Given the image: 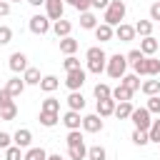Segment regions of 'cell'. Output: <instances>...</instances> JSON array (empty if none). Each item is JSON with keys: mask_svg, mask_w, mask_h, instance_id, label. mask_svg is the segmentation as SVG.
I'll return each mask as SVG.
<instances>
[{"mask_svg": "<svg viewBox=\"0 0 160 160\" xmlns=\"http://www.w3.org/2000/svg\"><path fill=\"white\" fill-rule=\"evenodd\" d=\"M105 72H108L112 80H120V78L128 72V60H125V55H120V52L110 55L108 62H105Z\"/></svg>", "mask_w": 160, "mask_h": 160, "instance_id": "2", "label": "cell"}, {"mask_svg": "<svg viewBox=\"0 0 160 160\" xmlns=\"http://www.w3.org/2000/svg\"><path fill=\"white\" fill-rule=\"evenodd\" d=\"M85 78H88V70H82V68L68 70V75H65V88H68V90H80V88L85 85Z\"/></svg>", "mask_w": 160, "mask_h": 160, "instance_id": "5", "label": "cell"}, {"mask_svg": "<svg viewBox=\"0 0 160 160\" xmlns=\"http://www.w3.org/2000/svg\"><path fill=\"white\" fill-rule=\"evenodd\" d=\"M30 142H32V132H30L28 128H20V130H15V132H12V145H18V148L28 150V148H30Z\"/></svg>", "mask_w": 160, "mask_h": 160, "instance_id": "9", "label": "cell"}, {"mask_svg": "<svg viewBox=\"0 0 160 160\" xmlns=\"http://www.w3.org/2000/svg\"><path fill=\"white\" fill-rule=\"evenodd\" d=\"M10 145H12V135L0 130V150H5V148H10Z\"/></svg>", "mask_w": 160, "mask_h": 160, "instance_id": "46", "label": "cell"}, {"mask_svg": "<svg viewBox=\"0 0 160 160\" xmlns=\"http://www.w3.org/2000/svg\"><path fill=\"white\" fill-rule=\"evenodd\" d=\"M95 25H98V18H95L90 10L80 12V28H82V30H95Z\"/></svg>", "mask_w": 160, "mask_h": 160, "instance_id": "27", "label": "cell"}, {"mask_svg": "<svg viewBox=\"0 0 160 160\" xmlns=\"http://www.w3.org/2000/svg\"><path fill=\"white\" fill-rule=\"evenodd\" d=\"M8 2H20V0H8Z\"/></svg>", "mask_w": 160, "mask_h": 160, "instance_id": "53", "label": "cell"}, {"mask_svg": "<svg viewBox=\"0 0 160 160\" xmlns=\"http://www.w3.org/2000/svg\"><path fill=\"white\" fill-rule=\"evenodd\" d=\"M95 112H98L100 118H110V115L115 112V100H112V98H102V100H98Z\"/></svg>", "mask_w": 160, "mask_h": 160, "instance_id": "14", "label": "cell"}, {"mask_svg": "<svg viewBox=\"0 0 160 160\" xmlns=\"http://www.w3.org/2000/svg\"><path fill=\"white\" fill-rule=\"evenodd\" d=\"M48 160H62L60 155H48Z\"/></svg>", "mask_w": 160, "mask_h": 160, "instance_id": "52", "label": "cell"}, {"mask_svg": "<svg viewBox=\"0 0 160 160\" xmlns=\"http://www.w3.org/2000/svg\"><path fill=\"white\" fill-rule=\"evenodd\" d=\"M115 38L120 42H132L135 40V28L128 25V22H120V25H115Z\"/></svg>", "mask_w": 160, "mask_h": 160, "instance_id": "10", "label": "cell"}, {"mask_svg": "<svg viewBox=\"0 0 160 160\" xmlns=\"http://www.w3.org/2000/svg\"><path fill=\"white\" fill-rule=\"evenodd\" d=\"M110 5V0H90V8L92 10H105Z\"/></svg>", "mask_w": 160, "mask_h": 160, "instance_id": "49", "label": "cell"}, {"mask_svg": "<svg viewBox=\"0 0 160 160\" xmlns=\"http://www.w3.org/2000/svg\"><path fill=\"white\" fill-rule=\"evenodd\" d=\"M102 125H105L102 118H100L98 112H92V115H82V125H80V128H82L85 132H100Z\"/></svg>", "mask_w": 160, "mask_h": 160, "instance_id": "6", "label": "cell"}, {"mask_svg": "<svg viewBox=\"0 0 160 160\" xmlns=\"http://www.w3.org/2000/svg\"><path fill=\"white\" fill-rule=\"evenodd\" d=\"M132 28H135V35H140V38L152 35V20H138Z\"/></svg>", "mask_w": 160, "mask_h": 160, "instance_id": "28", "label": "cell"}, {"mask_svg": "<svg viewBox=\"0 0 160 160\" xmlns=\"http://www.w3.org/2000/svg\"><path fill=\"white\" fill-rule=\"evenodd\" d=\"M125 12H128V5L122 0H110V5L102 10V22H108L110 28L120 25L125 20Z\"/></svg>", "mask_w": 160, "mask_h": 160, "instance_id": "1", "label": "cell"}, {"mask_svg": "<svg viewBox=\"0 0 160 160\" xmlns=\"http://www.w3.org/2000/svg\"><path fill=\"white\" fill-rule=\"evenodd\" d=\"M130 112H132V102H130V100H125V102H115V112H112V115H115L118 120H128Z\"/></svg>", "mask_w": 160, "mask_h": 160, "instance_id": "22", "label": "cell"}, {"mask_svg": "<svg viewBox=\"0 0 160 160\" xmlns=\"http://www.w3.org/2000/svg\"><path fill=\"white\" fill-rule=\"evenodd\" d=\"M65 102H68V110H78V112H80V110L85 108V98H82L80 90H70V95H68Z\"/></svg>", "mask_w": 160, "mask_h": 160, "instance_id": "15", "label": "cell"}, {"mask_svg": "<svg viewBox=\"0 0 160 160\" xmlns=\"http://www.w3.org/2000/svg\"><path fill=\"white\" fill-rule=\"evenodd\" d=\"M140 90L145 95H160V80H142L140 82Z\"/></svg>", "mask_w": 160, "mask_h": 160, "instance_id": "30", "label": "cell"}, {"mask_svg": "<svg viewBox=\"0 0 160 160\" xmlns=\"http://www.w3.org/2000/svg\"><path fill=\"white\" fill-rule=\"evenodd\" d=\"M22 160H48V152H45V148H28L25 152H22Z\"/></svg>", "mask_w": 160, "mask_h": 160, "instance_id": "26", "label": "cell"}, {"mask_svg": "<svg viewBox=\"0 0 160 160\" xmlns=\"http://www.w3.org/2000/svg\"><path fill=\"white\" fill-rule=\"evenodd\" d=\"M85 160H108V150H105L102 145H90Z\"/></svg>", "mask_w": 160, "mask_h": 160, "instance_id": "29", "label": "cell"}, {"mask_svg": "<svg viewBox=\"0 0 160 160\" xmlns=\"http://www.w3.org/2000/svg\"><path fill=\"white\" fill-rule=\"evenodd\" d=\"M12 40V28H8V25H0V45H8Z\"/></svg>", "mask_w": 160, "mask_h": 160, "instance_id": "44", "label": "cell"}, {"mask_svg": "<svg viewBox=\"0 0 160 160\" xmlns=\"http://www.w3.org/2000/svg\"><path fill=\"white\" fill-rule=\"evenodd\" d=\"M28 5H32V8H40V5H45V0H25Z\"/></svg>", "mask_w": 160, "mask_h": 160, "instance_id": "51", "label": "cell"}, {"mask_svg": "<svg viewBox=\"0 0 160 160\" xmlns=\"http://www.w3.org/2000/svg\"><path fill=\"white\" fill-rule=\"evenodd\" d=\"M8 65H10V70H12V72H25V68H28V55L18 50V52H12V55H10Z\"/></svg>", "mask_w": 160, "mask_h": 160, "instance_id": "11", "label": "cell"}, {"mask_svg": "<svg viewBox=\"0 0 160 160\" xmlns=\"http://www.w3.org/2000/svg\"><path fill=\"white\" fill-rule=\"evenodd\" d=\"M158 50H160V42H158L152 35H148V38L140 40V52H142V55H155Z\"/></svg>", "mask_w": 160, "mask_h": 160, "instance_id": "17", "label": "cell"}, {"mask_svg": "<svg viewBox=\"0 0 160 160\" xmlns=\"http://www.w3.org/2000/svg\"><path fill=\"white\" fill-rule=\"evenodd\" d=\"M65 12V2L62 0H45V15L50 20H60Z\"/></svg>", "mask_w": 160, "mask_h": 160, "instance_id": "7", "label": "cell"}, {"mask_svg": "<svg viewBox=\"0 0 160 160\" xmlns=\"http://www.w3.org/2000/svg\"><path fill=\"white\" fill-rule=\"evenodd\" d=\"M15 100H12V95L5 90V88H0V108H8V105H12Z\"/></svg>", "mask_w": 160, "mask_h": 160, "instance_id": "45", "label": "cell"}, {"mask_svg": "<svg viewBox=\"0 0 160 160\" xmlns=\"http://www.w3.org/2000/svg\"><path fill=\"white\" fill-rule=\"evenodd\" d=\"M148 138H150V142H158L160 145V118L152 120V125L148 128Z\"/></svg>", "mask_w": 160, "mask_h": 160, "instance_id": "35", "label": "cell"}, {"mask_svg": "<svg viewBox=\"0 0 160 160\" xmlns=\"http://www.w3.org/2000/svg\"><path fill=\"white\" fill-rule=\"evenodd\" d=\"M62 68H65V72H68V70H78V68H80V60H78L75 55H65Z\"/></svg>", "mask_w": 160, "mask_h": 160, "instance_id": "42", "label": "cell"}, {"mask_svg": "<svg viewBox=\"0 0 160 160\" xmlns=\"http://www.w3.org/2000/svg\"><path fill=\"white\" fill-rule=\"evenodd\" d=\"M8 15H10V2L0 0V18H8Z\"/></svg>", "mask_w": 160, "mask_h": 160, "instance_id": "50", "label": "cell"}, {"mask_svg": "<svg viewBox=\"0 0 160 160\" xmlns=\"http://www.w3.org/2000/svg\"><path fill=\"white\" fill-rule=\"evenodd\" d=\"M25 88H28V85H25V80H22V78H18V75H15V78H10V80H8V85H5V90H8L12 98L22 95V90H25Z\"/></svg>", "mask_w": 160, "mask_h": 160, "instance_id": "18", "label": "cell"}, {"mask_svg": "<svg viewBox=\"0 0 160 160\" xmlns=\"http://www.w3.org/2000/svg\"><path fill=\"white\" fill-rule=\"evenodd\" d=\"M18 118V105H8V108H0V120H15Z\"/></svg>", "mask_w": 160, "mask_h": 160, "instance_id": "37", "label": "cell"}, {"mask_svg": "<svg viewBox=\"0 0 160 160\" xmlns=\"http://www.w3.org/2000/svg\"><path fill=\"white\" fill-rule=\"evenodd\" d=\"M62 2L72 5L78 12H85V10H90V0H62Z\"/></svg>", "mask_w": 160, "mask_h": 160, "instance_id": "43", "label": "cell"}, {"mask_svg": "<svg viewBox=\"0 0 160 160\" xmlns=\"http://www.w3.org/2000/svg\"><path fill=\"white\" fill-rule=\"evenodd\" d=\"M58 38H68L70 32H72V22L70 20H65V18H60V20H52V28H50Z\"/></svg>", "mask_w": 160, "mask_h": 160, "instance_id": "13", "label": "cell"}, {"mask_svg": "<svg viewBox=\"0 0 160 160\" xmlns=\"http://www.w3.org/2000/svg\"><path fill=\"white\" fill-rule=\"evenodd\" d=\"M105 62L108 60H88V72H95V75L105 72Z\"/></svg>", "mask_w": 160, "mask_h": 160, "instance_id": "40", "label": "cell"}, {"mask_svg": "<svg viewBox=\"0 0 160 160\" xmlns=\"http://www.w3.org/2000/svg\"><path fill=\"white\" fill-rule=\"evenodd\" d=\"M128 120H132V125H135L138 130H148V128L152 125V120H150V110H148V108H132V112H130Z\"/></svg>", "mask_w": 160, "mask_h": 160, "instance_id": "4", "label": "cell"}, {"mask_svg": "<svg viewBox=\"0 0 160 160\" xmlns=\"http://www.w3.org/2000/svg\"><path fill=\"white\" fill-rule=\"evenodd\" d=\"M40 78H42V75H40V70H38V68H30V65H28V68H25V72H22L25 85H40Z\"/></svg>", "mask_w": 160, "mask_h": 160, "instance_id": "24", "label": "cell"}, {"mask_svg": "<svg viewBox=\"0 0 160 160\" xmlns=\"http://www.w3.org/2000/svg\"><path fill=\"white\" fill-rule=\"evenodd\" d=\"M110 98H112L115 102H125V100H130V98H132V90H128L125 85H118V88H112V90H110Z\"/></svg>", "mask_w": 160, "mask_h": 160, "instance_id": "21", "label": "cell"}, {"mask_svg": "<svg viewBox=\"0 0 160 160\" xmlns=\"http://www.w3.org/2000/svg\"><path fill=\"white\" fill-rule=\"evenodd\" d=\"M142 58H145V55H142L140 50H130V52L125 55V60H128L130 65H132V62H138V60H142Z\"/></svg>", "mask_w": 160, "mask_h": 160, "instance_id": "47", "label": "cell"}, {"mask_svg": "<svg viewBox=\"0 0 160 160\" xmlns=\"http://www.w3.org/2000/svg\"><path fill=\"white\" fill-rule=\"evenodd\" d=\"M130 140H132V142H135L138 148H145V145L150 142V138H148V130H138V128L132 130V135H130Z\"/></svg>", "mask_w": 160, "mask_h": 160, "instance_id": "33", "label": "cell"}, {"mask_svg": "<svg viewBox=\"0 0 160 160\" xmlns=\"http://www.w3.org/2000/svg\"><path fill=\"white\" fill-rule=\"evenodd\" d=\"M60 120H62V125H65L68 130H80V125H82V118H80L78 110H65Z\"/></svg>", "mask_w": 160, "mask_h": 160, "instance_id": "8", "label": "cell"}, {"mask_svg": "<svg viewBox=\"0 0 160 160\" xmlns=\"http://www.w3.org/2000/svg\"><path fill=\"white\" fill-rule=\"evenodd\" d=\"M145 72L148 75H160V60L158 58H152V55H145Z\"/></svg>", "mask_w": 160, "mask_h": 160, "instance_id": "31", "label": "cell"}, {"mask_svg": "<svg viewBox=\"0 0 160 160\" xmlns=\"http://www.w3.org/2000/svg\"><path fill=\"white\" fill-rule=\"evenodd\" d=\"M120 85H125L128 90L135 92V90H140V78H138L135 72H125V75L120 78Z\"/></svg>", "mask_w": 160, "mask_h": 160, "instance_id": "25", "label": "cell"}, {"mask_svg": "<svg viewBox=\"0 0 160 160\" xmlns=\"http://www.w3.org/2000/svg\"><path fill=\"white\" fill-rule=\"evenodd\" d=\"M38 120H40V125H42V128H55V125L60 122V112H48V110H40Z\"/></svg>", "mask_w": 160, "mask_h": 160, "instance_id": "20", "label": "cell"}, {"mask_svg": "<svg viewBox=\"0 0 160 160\" xmlns=\"http://www.w3.org/2000/svg\"><path fill=\"white\" fill-rule=\"evenodd\" d=\"M2 152H5V160H22V148H18V145L5 148Z\"/></svg>", "mask_w": 160, "mask_h": 160, "instance_id": "39", "label": "cell"}, {"mask_svg": "<svg viewBox=\"0 0 160 160\" xmlns=\"http://www.w3.org/2000/svg\"><path fill=\"white\" fill-rule=\"evenodd\" d=\"M68 158H70V160H85V158H88L85 142H80V145H68Z\"/></svg>", "mask_w": 160, "mask_h": 160, "instance_id": "23", "label": "cell"}, {"mask_svg": "<svg viewBox=\"0 0 160 160\" xmlns=\"http://www.w3.org/2000/svg\"><path fill=\"white\" fill-rule=\"evenodd\" d=\"M28 28H30L32 35H48L50 28H52V20H50L48 15H32L30 22H28Z\"/></svg>", "mask_w": 160, "mask_h": 160, "instance_id": "3", "label": "cell"}, {"mask_svg": "<svg viewBox=\"0 0 160 160\" xmlns=\"http://www.w3.org/2000/svg\"><path fill=\"white\" fill-rule=\"evenodd\" d=\"M145 108L150 110V115H160V95H148V105Z\"/></svg>", "mask_w": 160, "mask_h": 160, "instance_id": "38", "label": "cell"}, {"mask_svg": "<svg viewBox=\"0 0 160 160\" xmlns=\"http://www.w3.org/2000/svg\"><path fill=\"white\" fill-rule=\"evenodd\" d=\"M40 110H48V112H60V100H58V98H52V95H48V98L40 102Z\"/></svg>", "mask_w": 160, "mask_h": 160, "instance_id": "32", "label": "cell"}, {"mask_svg": "<svg viewBox=\"0 0 160 160\" xmlns=\"http://www.w3.org/2000/svg\"><path fill=\"white\" fill-rule=\"evenodd\" d=\"M110 90H112L110 85H105V82H98V85L92 88V95H95L98 100H102V98H110Z\"/></svg>", "mask_w": 160, "mask_h": 160, "instance_id": "36", "label": "cell"}, {"mask_svg": "<svg viewBox=\"0 0 160 160\" xmlns=\"http://www.w3.org/2000/svg\"><path fill=\"white\" fill-rule=\"evenodd\" d=\"M78 48H80V42H78L72 35L60 38V52H62V55H75V52H78Z\"/></svg>", "mask_w": 160, "mask_h": 160, "instance_id": "16", "label": "cell"}, {"mask_svg": "<svg viewBox=\"0 0 160 160\" xmlns=\"http://www.w3.org/2000/svg\"><path fill=\"white\" fill-rule=\"evenodd\" d=\"M85 60H108V55H105V50L100 45H92V48H88Z\"/></svg>", "mask_w": 160, "mask_h": 160, "instance_id": "34", "label": "cell"}, {"mask_svg": "<svg viewBox=\"0 0 160 160\" xmlns=\"http://www.w3.org/2000/svg\"><path fill=\"white\" fill-rule=\"evenodd\" d=\"M65 142H68V145H80V142H85V138H82V132H80V130H68Z\"/></svg>", "mask_w": 160, "mask_h": 160, "instance_id": "41", "label": "cell"}, {"mask_svg": "<svg viewBox=\"0 0 160 160\" xmlns=\"http://www.w3.org/2000/svg\"><path fill=\"white\" fill-rule=\"evenodd\" d=\"M58 88H60V80H58L55 75H42V78H40V90H42V92L50 95V92H55Z\"/></svg>", "mask_w": 160, "mask_h": 160, "instance_id": "19", "label": "cell"}, {"mask_svg": "<svg viewBox=\"0 0 160 160\" xmlns=\"http://www.w3.org/2000/svg\"><path fill=\"white\" fill-rule=\"evenodd\" d=\"M92 32H95V38H98L100 42H110V40L115 38V28H110L108 22H98Z\"/></svg>", "mask_w": 160, "mask_h": 160, "instance_id": "12", "label": "cell"}, {"mask_svg": "<svg viewBox=\"0 0 160 160\" xmlns=\"http://www.w3.org/2000/svg\"><path fill=\"white\" fill-rule=\"evenodd\" d=\"M150 20H158L160 22V0L150 5Z\"/></svg>", "mask_w": 160, "mask_h": 160, "instance_id": "48", "label": "cell"}]
</instances>
